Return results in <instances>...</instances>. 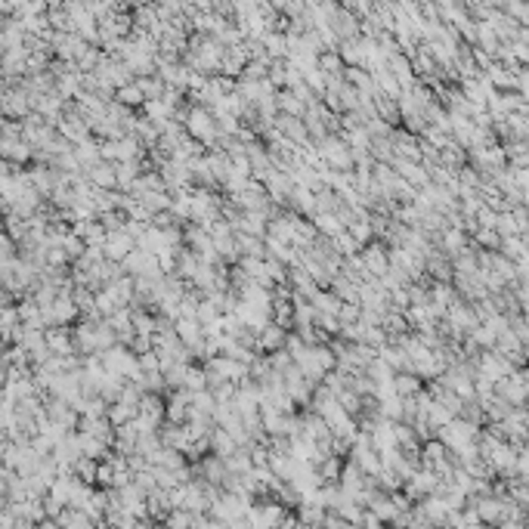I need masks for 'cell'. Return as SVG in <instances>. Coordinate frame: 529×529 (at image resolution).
I'll return each instance as SVG.
<instances>
[{
  "label": "cell",
  "instance_id": "obj_1",
  "mask_svg": "<svg viewBox=\"0 0 529 529\" xmlns=\"http://www.w3.org/2000/svg\"><path fill=\"white\" fill-rule=\"evenodd\" d=\"M319 146V152L322 158L328 161L331 171H356V158H353V148L343 143V136L341 133H328L322 139V143H316Z\"/></svg>",
  "mask_w": 529,
  "mask_h": 529
},
{
  "label": "cell",
  "instance_id": "obj_2",
  "mask_svg": "<svg viewBox=\"0 0 529 529\" xmlns=\"http://www.w3.org/2000/svg\"><path fill=\"white\" fill-rule=\"evenodd\" d=\"M285 514H288V508L273 495V498H260V501H254V508H251L248 520H251V526L269 529V526H282Z\"/></svg>",
  "mask_w": 529,
  "mask_h": 529
},
{
  "label": "cell",
  "instance_id": "obj_3",
  "mask_svg": "<svg viewBox=\"0 0 529 529\" xmlns=\"http://www.w3.org/2000/svg\"><path fill=\"white\" fill-rule=\"evenodd\" d=\"M41 310H44L46 328L50 325H74V319L81 316V306L74 303V294H59L50 306H41Z\"/></svg>",
  "mask_w": 529,
  "mask_h": 529
},
{
  "label": "cell",
  "instance_id": "obj_4",
  "mask_svg": "<svg viewBox=\"0 0 529 529\" xmlns=\"http://www.w3.org/2000/svg\"><path fill=\"white\" fill-rule=\"evenodd\" d=\"M510 371H514V362H510L505 353H498V350H486V353H480L477 356V378H489V381H498L501 378H508Z\"/></svg>",
  "mask_w": 529,
  "mask_h": 529
},
{
  "label": "cell",
  "instance_id": "obj_5",
  "mask_svg": "<svg viewBox=\"0 0 529 529\" xmlns=\"http://www.w3.org/2000/svg\"><path fill=\"white\" fill-rule=\"evenodd\" d=\"M470 158H473V164H477V171H486V173H501L505 171V161H508V152H505V146H495V143H489V146H480V148H470Z\"/></svg>",
  "mask_w": 529,
  "mask_h": 529
},
{
  "label": "cell",
  "instance_id": "obj_6",
  "mask_svg": "<svg viewBox=\"0 0 529 529\" xmlns=\"http://www.w3.org/2000/svg\"><path fill=\"white\" fill-rule=\"evenodd\" d=\"M121 263H124V273H130V276H164L161 269H158V254H152V251H146V248H133Z\"/></svg>",
  "mask_w": 529,
  "mask_h": 529
},
{
  "label": "cell",
  "instance_id": "obj_7",
  "mask_svg": "<svg viewBox=\"0 0 529 529\" xmlns=\"http://www.w3.org/2000/svg\"><path fill=\"white\" fill-rule=\"evenodd\" d=\"M266 192H269V198L278 201V204H288V198H291V192L297 189V176L294 173H288L282 171V167H273L266 176Z\"/></svg>",
  "mask_w": 529,
  "mask_h": 529
},
{
  "label": "cell",
  "instance_id": "obj_8",
  "mask_svg": "<svg viewBox=\"0 0 529 529\" xmlns=\"http://www.w3.org/2000/svg\"><path fill=\"white\" fill-rule=\"evenodd\" d=\"M495 393L505 396L510 405H523L529 399V378L520 375V371H510L508 378H501L495 384Z\"/></svg>",
  "mask_w": 529,
  "mask_h": 529
},
{
  "label": "cell",
  "instance_id": "obj_9",
  "mask_svg": "<svg viewBox=\"0 0 529 529\" xmlns=\"http://www.w3.org/2000/svg\"><path fill=\"white\" fill-rule=\"evenodd\" d=\"M176 334H180V341L195 353V356H201V353H204V341H208V334H204V325L198 319H186V316H180V319H176Z\"/></svg>",
  "mask_w": 529,
  "mask_h": 529
},
{
  "label": "cell",
  "instance_id": "obj_10",
  "mask_svg": "<svg viewBox=\"0 0 529 529\" xmlns=\"http://www.w3.org/2000/svg\"><path fill=\"white\" fill-rule=\"evenodd\" d=\"M362 260H366L368 273L381 278L390 269V248H387V241H381V238L368 241V245L362 248Z\"/></svg>",
  "mask_w": 529,
  "mask_h": 529
},
{
  "label": "cell",
  "instance_id": "obj_11",
  "mask_svg": "<svg viewBox=\"0 0 529 529\" xmlns=\"http://www.w3.org/2000/svg\"><path fill=\"white\" fill-rule=\"evenodd\" d=\"M46 343L56 356H69V353H78V343H74V328L71 325H50L46 328Z\"/></svg>",
  "mask_w": 529,
  "mask_h": 529
},
{
  "label": "cell",
  "instance_id": "obj_12",
  "mask_svg": "<svg viewBox=\"0 0 529 529\" xmlns=\"http://www.w3.org/2000/svg\"><path fill=\"white\" fill-rule=\"evenodd\" d=\"M139 418H146V421L155 424V427L164 424V418H167V403L155 393V390H148V393H143V399H139Z\"/></svg>",
  "mask_w": 529,
  "mask_h": 529
},
{
  "label": "cell",
  "instance_id": "obj_13",
  "mask_svg": "<svg viewBox=\"0 0 529 529\" xmlns=\"http://www.w3.org/2000/svg\"><path fill=\"white\" fill-rule=\"evenodd\" d=\"M285 341H288V328H282L278 322H269L257 334V353H273L278 347H285Z\"/></svg>",
  "mask_w": 529,
  "mask_h": 529
},
{
  "label": "cell",
  "instance_id": "obj_14",
  "mask_svg": "<svg viewBox=\"0 0 529 529\" xmlns=\"http://www.w3.org/2000/svg\"><path fill=\"white\" fill-rule=\"evenodd\" d=\"M133 248H136V238L130 236L127 229L109 232V238H106V254H109V260H124Z\"/></svg>",
  "mask_w": 529,
  "mask_h": 529
},
{
  "label": "cell",
  "instance_id": "obj_15",
  "mask_svg": "<svg viewBox=\"0 0 529 529\" xmlns=\"http://www.w3.org/2000/svg\"><path fill=\"white\" fill-rule=\"evenodd\" d=\"M452 303H455V291L449 288V282H440V278H436L430 285V310L436 313V319H445Z\"/></svg>",
  "mask_w": 529,
  "mask_h": 529
},
{
  "label": "cell",
  "instance_id": "obj_16",
  "mask_svg": "<svg viewBox=\"0 0 529 529\" xmlns=\"http://www.w3.org/2000/svg\"><path fill=\"white\" fill-rule=\"evenodd\" d=\"M56 520H59L62 529H90V526H96V520H93L87 510L78 508V505H65L62 514L56 517Z\"/></svg>",
  "mask_w": 529,
  "mask_h": 529
},
{
  "label": "cell",
  "instance_id": "obj_17",
  "mask_svg": "<svg viewBox=\"0 0 529 529\" xmlns=\"http://www.w3.org/2000/svg\"><path fill=\"white\" fill-rule=\"evenodd\" d=\"M0 155L25 167V164L34 158V146L28 143V139H4V146H0Z\"/></svg>",
  "mask_w": 529,
  "mask_h": 529
},
{
  "label": "cell",
  "instance_id": "obj_18",
  "mask_svg": "<svg viewBox=\"0 0 529 529\" xmlns=\"http://www.w3.org/2000/svg\"><path fill=\"white\" fill-rule=\"evenodd\" d=\"M90 183L93 186H99V189H118V171H115V161H99V164H93L90 171Z\"/></svg>",
  "mask_w": 529,
  "mask_h": 529
},
{
  "label": "cell",
  "instance_id": "obj_19",
  "mask_svg": "<svg viewBox=\"0 0 529 529\" xmlns=\"http://www.w3.org/2000/svg\"><path fill=\"white\" fill-rule=\"evenodd\" d=\"M236 449H238L236 436H232L226 427H220V424L213 427V430H211V452H217L220 458H229V455L236 452Z\"/></svg>",
  "mask_w": 529,
  "mask_h": 529
},
{
  "label": "cell",
  "instance_id": "obj_20",
  "mask_svg": "<svg viewBox=\"0 0 529 529\" xmlns=\"http://www.w3.org/2000/svg\"><path fill=\"white\" fill-rule=\"evenodd\" d=\"M74 155H78V161L84 171H90L93 164H99L102 161V152H99V136H90V139H84V143L74 146Z\"/></svg>",
  "mask_w": 529,
  "mask_h": 529
},
{
  "label": "cell",
  "instance_id": "obj_21",
  "mask_svg": "<svg viewBox=\"0 0 529 529\" xmlns=\"http://www.w3.org/2000/svg\"><path fill=\"white\" fill-rule=\"evenodd\" d=\"M288 204H291V208H297V213H306V217H313V213H316V192L310 189V186L297 183V189L291 192Z\"/></svg>",
  "mask_w": 529,
  "mask_h": 529
},
{
  "label": "cell",
  "instance_id": "obj_22",
  "mask_svg": "<svg viewBox=\"0 0 529 529\" xmlns=\"http://www.w3.org/2000/svg\"><path fill=\"white\" fill-rule=\"evenodd\" d=\"M143 115L146 118H152L158 127L164 124V121H171L173 115H176V106H171L164 96L161 99H146V106H143Z\"/></svg>",
  "mask_w": 529,
  "mask_h": 529
},
{
  "label": "cell",
  "instance_id": "obj_23",
  "mask_svg": "<svg viewBox=\"0 0 529 529\" xmlns=\"http://www.w3.org/2000/svg\"><path fill=\"white\" fill-rule=\"evenodd\" d=\"M393 384H396V393H399V396H418V393L424 390V378L405 368V371H396Z\"/></svg>",
  "mask_w": 529,
  "mask_h": 529
},
{
  "label": "cell",
  "instance_id": "obj_24",
  "mask_svg": "<svg viewBox=\"0 0 529 529\" xmlns=\"http://www.w3.org/2000/svg\"><path fill=\"white\" fill-rule=\"evenodd\" d=\"M310 220L316 223V229H319V236H328V238H334L341 229H347V226H343V220H341L334 211H319V213H313Z\"/></svg>",
  "mask_w": 529,
  "mask_h": 529
},
{
  "label": "cell",
  "instance_id": "obj_25",
  "mask_svg": "<svg viewBox=\"0 0 529 529\" xmlns=\"http://www.w3.org/2000/svg\"><path fill=\"white\" fill-rule=\"evenodd\" d=\"M260 41L266 44V53L269 59H288V53H291V46H288V34L285 31H266Z\"/></svg>",
  "mask_w": 529,
  "mask_h": 529
},
{
  "label": "cell",
  "instance_id": "obj_26",
  "mask_svg": "<svg viewBox=\"0 0 529 529\" xmlns=\"http://www.w3.org/2000/svg\"><path fill=\"white\" fill-rule=\"evenodd\" d=\"M238 248L241 257H266V236H254V232H238Z\"/></svg>",
  "mask_w": 529,
  "mask_h": 529
},
{
  "label": "cell",
  "instance_id": "obj_27",
  "mask_svg": "<svg viewBox=\"0 0 529 529\" xmlns=\"http://www.w3.org/2000/svg\"><path fill=\"white\" fill-rule=\"evenodd\" d=\"M115 171H118V189L130 192V183L146 171V161H115Z\"/></svg>",
  "mask_w": 529,
  "mask_h": 529
},
{
  "label": "cell",
  "instance_id": "obj_28",
  "mask_svg": "<svg viewBox=\"0 0 529 529\" xmlns=\"http://www.w3.org/2000/svg\"><path fill=\"white\" fill-rule=\"evenodd\" d=\"M136 415H139V405H136V403H127V399H115V403L109 405V421L115 424V427L133 421Z\"/></svg>",
  "mask_w": 529,
  "mask_h": 529
},
{
  "label": "cell",
  "instance_id": "obj_29",
  "mask_svg": "<svg viewBox=\"0 0 529 529\" xmlns=\"http://www.w3.org/2000/svg\"><path fill=\"white\" fill-rule=\"evenodd\" d=\"M278 111H285V115H294V118H303L306 115V102L297 96L294 90H282L278 93Z\"/></svg>",
  "mask_w": 529,
  "mask_h": 529
},
{
  "label": "cell",
  "instance_id": "obj_30",
  "mask_svg": "<svg viewBox=\"0 0 529 529\" xmlns=\"http://www.w3.org/2000/svg\"><path fill=\"white\" fill-rule=\"evenodd\" d=\"M201 269V257L195 254L192 248H183L180 251V260H176V276H183V278H195V273H198Z\"/></svg>",
  "mask_w": 529,
  "mask_h": 529
},
{
  "label": "cell",
  "instance_id": "obj_31",
  "mask_svg": "<svg viewBox=\"0 0 529 529\" xmlns=\"http://www.w3.org/2000/svg\"><path fill=\"white\" fill-rule=\"evenodd\" d=\"M313 303H316V310H319V313H334V316H338L341 306H343V301L331 291V288H319V291L313 294Z\"/></svg>",
  "mask_w": 529,
  "mask_h": 529
},
{
  "label": "cell",
  "instance_id": "obj_32",
  "mask_svg": "<svg viewBox=\"0 0 529 529\" xmlns=\"http://www.w3.org/2000/svg\"><path fill=\"white\" fill-rule=\"evenodd\" d=\"M115 99L124 102V106H130V109H143V106H146V93L139 90L136 81H133V84H124V87H118Z\"/></svg>",
  "mask_w": 529,
  "mask_h": 529
},
{
  "label": "cell",
  "instance_id": "obj_33",
  "mask_svg": "<svg viewBox=\"0 0 529 529\" xmlns=\"http://www.w3.org/2000/svg\"><path fill=\"white\" fill-rule=\"evenodd\" d=\"M319 69L325 74H347V62H343L341 50H322L319 53Z\"/></svg>",
  "mask_w": 529,
  "mask_h": 529
},
{
  "label": "cell",
  "instance_id": "obj_34",
  "mask_svg": "<svg viewBox=\"0 0 529 529\" xmlns=\"http://www.w3.org/2000/svg\"><path fill=\"white\" fill-rule=\"evenodd\" d=\"M183 387L189 390V393H198V390H211L208 384V371H204V366H192L189 362V371H186V381H183Z\"/></svg>",
  "mask_w": 529,
  "mask_h": 529
},
{
  "label": "cell",
  "instance_id": "obj_35",
  "mask_svg": "<svg viewBox=\"0 0 529 529\" xmlns=\"http://www.w3.org/2000/svg\"><path fill=\"white\" fill-rule=\"evenodd\" d=\"M343 461L347 458H341V455H328V458H325L322 464H319V473H322V480L325 483H338L341 480V470H343Z\"/></svg>",
  "mask_w": 529,
  "mask_h": 529
},
{
  "label": "cell",
  "instance_id": "obj_36",
  "mask_svg": "<svg viewBox=\"0 0 529 529\" xmlns=\"http://www.w3.org/2000/svg\"><path fill=\"white\" fill-rule=\"evenodd\" d=\"M468 338H470L473 343H477V347L489 350V347H495V341H498V331H495V328H489L486 322H480L477 328H473V331L468 334Z\"/></svg>",
  "mask_w": 529,
  "mask_h": 529
},
{
  "label": "cell",
  "instance_id": "obj_37",
  "mask_svg": "<svg viewBox=\"0 0 529 529\" xmlns=\"http://www.w3.org/2000/svg\"><path fill=\"white\" fill-rule=\"evenodd\" d=\"M331 245H334V251H338V254H343V257H347V254H356V251H362V245H359L356 238H353V232H350V229H341L338 236L331 238Z\"/></svg>",
  "mask_w": 529,
  "mask_h": 529
},
{
  "label": "cell",
  "instance_id": "obj_38",
  "mask_svg": "<svg viewBox=\"0 0 529 529\" xmlns=\"http://www.w3.org/2000/svg\"><path fill=\"white\" fill-rule=\"evenodd\" d=\"M59 245H62L65 251H69L71 263H74V260H78V257L84 254V251H87V241H84V236H78V232H74V229H69V232H65V236H62V241H59Z\"/></svg>",
  "mask_w": 529,
  "mask_h": 529
},
{
  "label": "cell",
  "instance_id": "obj_39",
  "mask_svg": "<svg viewBox=\"0 0 529 529\" xmlns=\"http://www.w3.org/2000/svg\"><path fill=\"white\" fill-rule=\"evenodd\" d=\"M495 229H498V236L501 238H508V236H520V223H517V217H514V211H505V213H498V223H495Z\"/></svg>",
  "mask_w": 529,
  "mask_h": 529
},
{
  "label": "cell",
  "instance_id": "obj_40",
  "mask_svg": "<svg viewBox=\"0 0 529 529\" xmlns=\"http://www.w3.org/2000/svg\"><path fill=\"white\" fill-rule=\"evenodd\" d=\"M347 229L353 232V238H356V241H359V245H362V248H366V245H368V241H375V238H378V236H375V226H371V223H368V220H353V223H350V226H347Z\"/></svg>",
  "mask_w": 529,
  "mask_h": 529
},
{
  "label": "cell",
  "instance_id": "obj_41",
  "mask_svg": "<svg viewBox=\"0 0 529 529\" xmlns=\"http://www.w3.org/2000/svg\"><path fill=\"white\" fill-rule=\"evenodd\" d=\"M473 238H477L483 248H489V251L501 248V236H498V229H483V226H480L477 232H473Z\"/></svg>",
  "mask_w": 529,
  "mask_h": 529
},
{
  "label": "cell",
  "instance_id": "obj_42",
  "mask_svg": "<svg viewBox=\"0 0 529 529\" xmlns=\"http://www.w3.org/2000/svg\"><path fill=\"white\" fill-rule=\"evenodd\" d=\"M99 220H102V226H106L109 232H115V229H124L127 213L124 211H106V213H99Z\"/></svg>",
  "mask_w": 529,
  "mask_h": 529
},
{
  "label": "cell",
  "instance_id": "obj_43",
  "mask_svg": "<svg viewBox=\"0 0 529 529\" xmlns=\"http://www.w3.org/2000/svg\"><path fill=\"white\" fill-rule=\"evenodd\" d=\"M111 483H115V464H111L109 458H102L99 461V473H96V486H111Z\"/></svg>",
  "mask_w": 529,
  "mask_h": 529
},
{
  "label": "cell",
  "instance_id": "obj_44",
  "mask_svg": "<svg viewBox=\"0 0 529 529\" xmlns=\"http://www.w3.org/2000/svg\"><path fill=\"white\" fill-rule=\"evenodd\" d=\"M99 152H102V161H118L121 158L118 139H99Z\"/></svg>",
  "mask_w": 529,
  "mask_h": 529
},
{
  "label": "cell",
  "instance_id": "obj_45",
  "mask_svg": "<svg viewBox=\"0 0 529 529\" xmlns=\"http://www.w3.org/2000/svg\"><path fill=\"white\" fill-rule=\"evenodd\" d=\"M517 477H529V445L517 449Z\"/></svg>",
  "mask_w": 529,
  "mask_h": 529
},
{
  "label": "cell",
  "instance_id": "obj_46",
  "mask_svg": "<svg viewBox=\"0 0 529 529\" xmlns=\"http://www.w3.org/2000/svg\"><path fill=\"white\" fill-rule=\"evenodd\" d=\"M514 180H517V186L520 189H529V167H514Z\"/></svg>",
  "mask_w": 529,
  "mask_h": 529
},
{
  "label": "cell",
  "instance_id": "obj_47",
  "mask_svg": "<svg viewBox=\"0 0 529 529\" xmlns=\"http://www.w3.org/2000/svg\"><path fill=\"white\" fill-rule=\"evenodd\" d=\"M359 523H362V526H381L384 520H381V517L375 514V510L368 508V510H362V520H359Z\"/></svg>",
  "mask_w": 529,
  "mask_h": 529
},
{
  "label": "cell",
  "instance_id": "obj_48",
  "mask_svg": "<svg viewBox=\"0 0 529 529\" xmlns=\"http://www.w3.org/2000/svg\"><path fill=\"white\" fill-rule=\"evenodd\" d=\"M523 204H526V208H529V189L523 192Z\"/></svg>",
  "mask_w": 529,
  "mask_h": 529
}]
</instances>
